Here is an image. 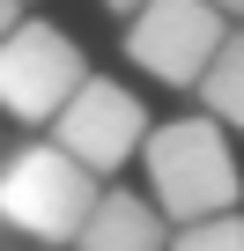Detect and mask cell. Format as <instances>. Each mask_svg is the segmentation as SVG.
<instances>
[{"instance_id":"obj_1","label":"cell","mask_w":244,"mask_h":251,"mask_svg":"<svg viewBox=\"0 0 244 251\" xmlns=\"http://www.w3.org/2000/svg\"><path fill=\"white\" fill-rule=\"evenodd\" d=\"M104 200V177L74 163L59 141H15L0 155V236L23 244H74Z\"/></svg>"},{"instance_id":"obj_11","label":"cell","mask_w":244,"mask_h":251,"mask_svg":"<svg viewBox=\"0 0 244 251\" xmlns=\"http://www.w3.org/2000/svg\"><path fill=\"white\" fill-rule=\"evenodd\" d=\"M215 8H222V15H244V0H215Z\"/></svg>"},{"instance_id":"obj_9","label":"cell","mask_w":244,"mask_h":251,"mask_svg":"<svg viewBox=\"0 0 244 251\" xmlns=\"http://www.w3.org/2000/svg\"><path fill=\"white\" fill-rule=\"evenodd\" d=\"M15 23H23V0H0V37H8Z\"/></svg>"},{"instance_id":"obj_13","label":"cell","mask_w":244,"mask_h":251,"mask_svg":"<svg viewBox=\"0 0 244 251\" xmlns=\"http://www.w3.org/2000/svg\"><path fill=\"white\" fill-rule=\"evenodd\" d=\"M0 155H8V148H0Z\"/></svg>"},{"instance_id":"obj_6","label":"cell","mask_w":244,"mask_h":251,"mask_svg":"<svg viewBox=\"0 0 244 251\" xmlns=\"http://www.w3.org/2000/svg\"><path fill=\"white\" fill-rule=\"evenodd\" d=\"M163 207L148 200V192H126V185H104V200H96V214H89V229L74 236V251H163L170 236H163Z\"/></svg>"},{"instance_id":"obj_3","label":"cell","mask_w":244,"mask_h":251,"mask_svg":"<svg viewBox=\"0 0 244 251\" xmlns=\"http://www.w3.org/2000/svg\"><path fill=\"white\" fill-rule=\"evenodd\" d=\"M81 81H89V59H81V45H74L59 23L23 15L8 37H0V111H8V118L52 126V118L74 103Z\"/></svg>"},{"instance_id":"obj_12","label":"cell","mask_w":244,"mask_h":251,"mask_svg":"<svg viewBox=\"0 0 244 251\" xmlns=\"http://www.w3.org/2000/svg\"><path fill=\"white\" fill-rule=\"evenodd\" d=\"M37 251H52V244H37Z\"/></svg>"},{"instance_id":"obj_2","label":"cell","mask_w":244,"mask_h":251,"mask_svg":"<svg viewBox=\"0 0 244 251\" xmlns=\"http://www.w3.org/2000/svg\"><path fill=\"white\" fill-rule=\"evenodd\" d=\"M141 170H148V200L185 229V222H215L237 207L244 177H237V155L222 141V118H170L148 133L141 148Z\"/></svg>"},{"instance_id":"obj_7","label":"cell","mask_w":244,"mask_h":251,"mask_svg":"<svg viewBox=\"0 0 244 251\" xmlns=\"http://www.w3.org/2000/svg\"><path fill=\"white\" fill-rule=\"evenodd\" d=\"M200 96H207V111H215L222 126H237V133H244V37H229V45L215 52Z\"/></svg>"},{"instance_id":"obj_5","label":"cell","mask_w":244,"mask_h":251,"mask_svg":"<svg viewBox=\"0 0 244 251\" xmlns=\"http://www.w3.org/2000/svg\"><path fill=\"white\" fill-rule=\"evenodd\" d=\"M52 141H59L74 163H89L96 177H111L118 163H134V155L148 148V111H141V96H134L126 81L89 74V81L74 89V103L52 118Z\"/></svg>"},{"instance_id":"obj_8","label":"cell","mask_w":244,"mask_h":251,"mask_svg":"<svg viewBox=\"0 0 244 251\" xmlns=\"http://www.w3.org/2000/svg\"><path fill=\"white\" fill-rule=\"evenodd\" d=\"M170 251H244V222L237 214H215V222H185L170 236Z\"/></svg>"},{"instance_id":"obj_4","label":"cell","mask_w":244,"mask_h":251,"mask_svg":"<svg viewBox=\"0 0 244 251\" xmlns=\"http://www.w3.org/2000/svg\"><path fill=\"white\" fill-rule=\"evenodd\" d=\"M222 45H229V30H222L215 0H148V8L126 23V59L148 67L170 89H200Z\"/></svg>"},{"instance_id":"obj_10","label":"cell","mask_w":244,"mask_h":251,"mask_svg":"<svg viewBox=\"0 0 244 251\" xmlns=\"http://www.w3.org/2000/svg\"><path fill=\"white\" fill-rule=\"evenodd\" d=\"M104 8H111V15H126V23H134V15L148 8V0H104Z\"/></svg>"}]
</instances>
